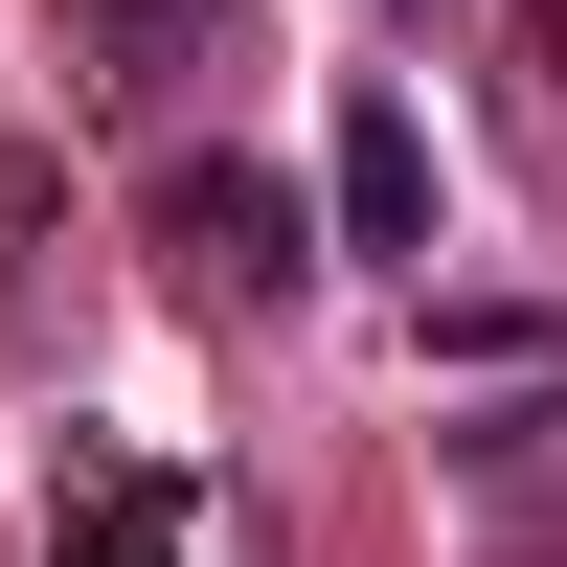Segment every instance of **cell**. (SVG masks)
<instances>
[{"label":"cell","mask_w":567,"mask_h":567,"mask_svg":"<svg viewBox=\"0 0 567 567\" xmlns=\"http://www.w3.org/2000/svg\"><path fill=\"white\" fill-rule=\"evenodd\" d=\"M159 272H182V296H296V272H318V205H296V182H272V159H159Z\"/></svg>","instance_id":"1"},{"label":"cell","mask_w":567,"mask_h":567,"mask_svg":"<svg viewBox=\"0 0 567 567\" xmlns=\"http://www.w3.org/2000/svg\"><path fill=\"white\" fill-rule=\"evenodd\" d=\"M69 45H91L114 114H182L205 69H250V0H69Z\"/></svg>","instance_id":"2"},{"label":"cell","mask_w":567,"mask_h":567,"mask_svg":"<svg viewBox=\"0 0 567 567\" xmlns=\"http://www.w3.org/2000/svg\"><path fill=\"white\" fill-rule=\"evenodd\" d=\"M432 227H454V182H432V114H409V91H341V250L432 272Z\"/></svg>","instance_id":"3"},{"label":"cell","mask_w":567,"mask_h":567,"mask_svg":"<svg viewBox=\"0 0 567 567\" xmlns=\"http://www.w3.org/2000/svg\"><path fill=\"white\" fill-rule=\"evenodd\" d=\"M45 545H69V567H182V477H136V454H69V477H45Z\"/></svg>","instance_id":"4"},{"label":"cell","mask_w":567,"mask_h":567,"mask_svg":"<svg viewBox=\"0 0 567 567\" xmlns=\"http://www.w3.org/2000/svg\"><path fill=\"white\" fill-rule=\"evenodd\" d=\"M454 477H477L499 545H567V409H499V432H454Z\"/></svg>","instance_id":"5"},{"label":"cell","mask_w":567,"mask_h":567,"mask_svg":"<svg viewBox=\"0 0 567 567\" xmlns=\"http://www.w3.org/2000/svg\"><path fill=\"white\" fill-rule=\"evenodd\" d=\"M23 227H45V159H0V250H23Z\"/></svg>","instance_id":"6"},{"label":"cell","mask_w":567,"mask_h":567,"mask_svg":"<svg viewBox=\"0 0 567 567\" xmlns=\"http://www.w3.org/2000/svg\"><path fill=\"white\" fill-rule=\"evenodd\" d=\"M523 23H545V91H567V0H523Z\"/></svg>","instance_id":"7"}]
</instances>
